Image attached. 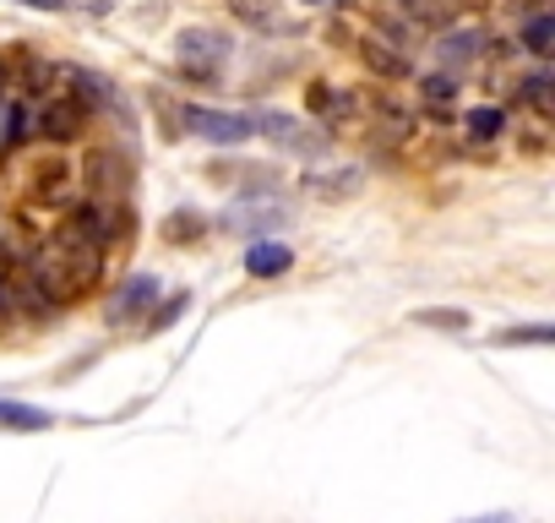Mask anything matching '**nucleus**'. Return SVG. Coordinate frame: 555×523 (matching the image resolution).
<instances>
[{"label":"nucleus","mask_w":555,"mask_h":523,"mask_svg":"<svg viewBox=\"0 0 555 523\" xmlns=\"http://www.w3.org/2000/svg\"><path fill=\"white\" fill-rule=\"evenodd\" d=\"M88 126V88H61L34 99V131L50 142H72Z\"/></svg>","instance_id":"nucleus-1"},{"label":"nucleus","mask_w":555,"mask_h":523,"mask_svg":"<svg viewBox=\"0 0 555 523\" xmlns=\"http://www.w3.org/2000/svg\"><path fill=\"white\" fill-rule=\"evenodd\" d=\"M223 61H229V39L223 34H207V28L180 34V72L191 82H212L223 72Z\"/></svg>","instance_id":"nucleus-2"},{"label":"nucleus","mask_w":555,"mask_h":523,"mask_svg":"<svg viewBox=\"0 0 555 523\" xmlns=\"http://www.w3.org/2000/svg\"><path fill=\"white\" fill-rule=\"evenodd\" d=\"M180 120H185L202 142H218V148L256 137V131H250V115H234V110H202V104H191V110H180Z\"/></svg>","instance_id":"nucleus-3"},{"label":"nucleus","mask_w":555,"mask_h":523,"mask_svg":"<svg viewBox=\"0 0 555 523\" xmlns=\"http://www.w3.org/2000/svg\"><path fill=\"white\" fill-rule=\"evenodd\" d=\"M250 131L284 142V148H300V153H317V148H322V137H311L295 115H278V110H250Z\"/></svg>","instance_id":"nucleus-4"},{"label":"nucleus","mask_w":555,"mask_h":523,"mask_svg":"<svg viewBox=\"0 0 555 523\" xmlns=\"http://www.w3.org/2000/svg\"><path fill=\"white\" fill-rule=\"evenodd\" d=\"M158 301V279H147V273H137V279H126L115 295H109V322H131L137 311H147Z\"/></svg>","instance_id":"nucleus-5"},{"label":"nucleus","mask_w":555,"mask_h":523,"mask_svg":"<svg viewBox=\"0 0 555 523\" xmlns=\"http://www.w3.org/2000/svg\"><path fill=\"white\" fill-rule=\"evenodd\" d=\"M289 262H295L289 245L250 240V251H245V273H250V279H278V273H289Z\"/></svg>","instance_id":"nucleus-6"},{"label":"nucleus","mask_w":555,"mask_h":523,"mask_svg":"<svg viewBox=\"0 0 555 523\" xmlns=\"http://www.w3.org/2000/svg\"><path fill=\"white\" fill-rule=\"evenodd\" d=\"M55 414L39 404H17V398H0V431H50Z\"/></svg>","instance_id":"nucleus-7"},{"label":"nucleus","mask_w":555,"mask_h":523,"mask_svg":"<svg viewBox=\"0 0 555 523\" xmlns=\"http://www.w3.org/2000/svg\"><path fill=\"white\" fill-rule=\"evenodd\" d=\"M284 224V207L278 202H250V207H234L229 229H278Z\"/></svg>","instance_id":"nucleus-8"},{"label":"nucleus","mask_w":555,"mask_h":523,"mask_svg":"<svg viewBox=\"0 0 555 523\" xmlns=\"http://www.w3.org/2000/svg\"><path fill=\"white\" fill-rule=\"evenodd\" d=\"M522 44H528L533 55H550V50H555V17H550V12H539V17L522 28Z\"/></svg>","instance_id":"nucleus-9"},{"label":"nucleus","mask_w":555,"mask_h":523,"mask_svg":"<svg viewBox=\"0 0 555 523\" xmlns=\"http://www.w3.org/2000/svg\"><path fill=\"white\" fill-rule=\"evenodd\" d=\"M550 339H555L550 322H528V328H501V333H495L501 349H512V344H550Z\"/></svg>","instance_id":"nucleus-10"},{"label":"nucleus","mask_w":555,"mask_h":523,"mask_svg":"<svg viewBox=\"0 0 555 523\" xmlns=\"http://www.w3.org/2000/svg\"><path fill=\"white\" fill-rule=\"evenodd\" d=\"M550 88H555V82H550V72H533V77L522 82V99H528L539 115H550V104H555V93H550Z\"/></svg>","instance_id":"nucleus-11"},{"label":"nucleus","mask_w":555,"mask_h":523,"mask_svg":"<svg viewBox=\"0 0 555 523\" xmlns=\"http://www.w3.org/2000/svg\"><path fill=\"white\" fill-rule=\"evenodd\" d=\"M420 328H441V333H468V311H414Z\"/></svg>","instance_id":"nucleus-12"},{"label":"nucleus","mask_w":555,"mask_h":523,"mask_svg":"<svg viewBox=\"0 0 555 523\" xmlns=\"http://www.w3.org/2000/svg\"><path fill=\"white\" fill-rule=\"evenodd\" d=\"M501 126H506L501 110H474V115H468V131H474V137H495Z\"/></svg>","instance_id":"nucleus-13"},{"label":"nucleus","mask_w":555,"mask_h":523,"mask_svg":"<svg viewBox=\"0 0 555 523\" xmlns=\"http://www.w3.org/2000/svg\"><path fill=\"white\" fill-rule=\"evenodd\" d=\"M66 12H88V17H104L109 0H66Z\"/></svg>","instance_id":"nucleus-14"},{"label":"nucleus","mask_w":555,"mask_h":523,"mask_svg":"<svg viewBox=\"0 0 555 523\" xmlns=\"http://www.w3.org/2000/svg\"><path fill=\"white\" fill-rule=\"evenodd\" d=\"M17 301H12V273L7 268H0V311H12Z\"/></svg>","instance_id":"nucleus-15"},{"label":"nucleus","mask_w":555,"mask_h":523,"mask_svg":"<svg viewBox=\"0 0 555 523\" xmlns=\"http://www.w3.org/2000/svg\"><path fill=\"white\" fill-rule=\"evenodd\" d=\"M17 7H34V12H66V0H17Z\"/></svg>","instance_id":"nucleus-16"},{"label":"nucleus","mask_w":555,"mask_h":523,"mask_svg":"<svg viewBox=\"0 0 555 523\" xmlns=\"http://www.w3.org/2000/svg\"><path fill=\"white\" fill-rule=\"evenodd\" d=\"M463 523H517L512 512H485V518H463Z\"/></svg>","instance_id":"nucleus-17"},{"label":"nucleus","mask_w":555,"mask_h":523,"mask_svg":"<svg viewBox=\"0 0 555 523\" xmlns=\"http://www.w3.org/2000/svg\"><path fill=\"white\" fill-rule=\"evenodd\" d=\"M311 7H322V0H311Z\"/></svg>","instance_id":"nucleus-18"}]
</instances>
